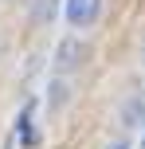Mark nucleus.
<instances>
[{"label": "nucleus", "mask_w": 145, "mask_h": 149, "mask_svg": "<svg viewBox=\"0 0 145 149\" xmlns=\"http://www.w3.org/2000/svg\"><path fill=\"white\" fill-rule=\"evenodd\" d=\"M102 12V0H67V24L75 28H90Z\"/></svg>", "instance_id": "obj_1"}, {"label": "nucleus", "mask_w": 145, "mask_h": 149, "mask_svg": "<svg viewBox=\"0 0 145 149\" xmlns=\"http://www.w3.org/2000/svg\"><path fill=\"white\" fill-rule=\"evenodd\" d=\"M78 55H83V47H78V39H63L59 51H55V71H71L78 63Z\"/></svg>", "instance_id": "obj_2"}, {"label": "nucleus", "mask_w": 145, "mask_h": 149, "mask_svg": "<svg viewBox=\"0 0 145 149\" xmlns=\"http://www.w3.org/2000/svg\"><path fill=\"white\" fill-rule=\"evenodd\" d=\"M141 118H145V90H137V94L126 102V110H122V122H126V126H141Z\"/></svg>", "instance_id": "obj_3"}, {"label": "nucleus", "mask_w": 145, "mask_h": 149, "mask_svg": "<svg viewBox=\"0 0 145 149\" xmlns=\"http://www.w3.org/2000/svg\"><path fill=\"white\" fill-rule=\"evenodd\" d=\"M51 12H55V0H39V4H35V20H39V24H47Z\"/></svg>", "instance_id": "obj_4"}, {"label": "nucleus", "mask_w": 145, "mask_h": 149, "mask_svg": "<svg viewBox=\"0 0 145 149\" xmlns=\"http://www.w3.org/2000/svg\"><path fill=\"white\" fill-rule=\"evenodd\" d=\"M47 102H51V110H59V102H63V82H55V86H51V94H47Z\"/></svg>", "instance_id": "obj_5"}, {"label": "nucleus", "mask_w": 145, "mask_h": 149, "mask_svg": "<svg viewBox=\"0 0 145 149\" xmlns=\"http://www.w3.org/2000/svg\"><path fill=\"white\" fill-rule=\"evenodd\" d=\"M106 149H130V141H126V137H114V141H110Z\"/></svg>", "instance_id": "obj_6"}, {"label": "nucleus", "mask_w": 145, "mask_h": 149, "mask_svg": "<svg viewBox=\"0 0 145 149\" xmlns=\"http://www.w3.org/2000/svg\"><path fill=\"white\" fill-rule=\"evenodd\" d=\"M141 59H145V51H141Z\"/></svg>", "instance_id": "obj_7"}, {"label": "nucleus", "mask_w": 145, "mask_h": 149, "mask_svg": "<svg viewBox=\"0 0 145 149\" xmlns=\"http://www.w3.org/2000/svg\"><path fill=\"white\" fill-rule=\"evenodd\" d=\"M141 149H145V141H141Z\"/></svg>", "instance_id": "obj_8"}]
</instances>
